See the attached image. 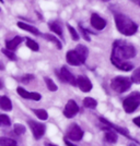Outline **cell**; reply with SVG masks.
Here are the masks:
<instances>
[{"label": "cell", "instance_id": "cb8c5ba5", "mask_svg": "<svg viewBox=\"0 0 140 146\" xmlns=\"http://www.w3.org/2000/svg\"><path fill=\"white\" fill-rule=\"evenodd\" d=\"M44 81H45V83H46V85H47V88H48L50 92H56L57 91V85L55 84V82L53 81V80L50 79V78H47V76H45L44 78Z\"/></svg>", "mask_w": 140, "mask_h": 146}, {"label": "cell", "instance_id": "74e56055", "mask_svg": "<svg viewBox=\"0 0 140 146\" xmlns=\"http://www.w3.org/2000/svg\"><path fill=\"white\" fill-rule=\"evenodd\" d=\"M2 69H3V66H2L1 63H0V70H2Z\"/></svg>", "mask_w": 140, "mask_h": 146}, {"label": "cell", "instance_id": "4dcf8cb0", "mask_svg": "<svg viewBox=\"0 0 140 146\" xmlns=\"http://www.w3.org/2000/svg\"><path fill=\"white\" fill-rule=\"evenodd\" d=\"M79 30H80V33H81L82 37H83V39H85L86 42H90V40H91V38H90V36H89V34H88L86 30H84V29L82 27V25H81V24L79 25Z\"/></svg>", "mask_w": 140, "mask_h": 146}, {"label": "cell", "instance_id": "ab89813d", "mask_svg": "<svg viewBox=\"0 0 140 146\" xmlns=\"http://www.w3.org/2000/svg\"><path fill=\"white\" fill-rule=\"evenodd\" d=\"M0 2H3V0H0Z\"/></svg>", "mask_w": 140, "mask_h": 146}, {"label": "cell", "instance_id": "ba28073f", "mask_svg": "<svg viewBox=\"0 0 140 146\" xmlns=\"http://www.w3.org/2000/svg\"><path fill=\"white\" fill-rule=\"evenodd\" d=\"M78 112H79V106L77 105V103L73 99L68 100V103L65 106V109H64V116L68 118V119H71Z\"/></svg>", "mask_w": 140, "mask_h": 146}, {"label": "cell", "instance_id": "f546056e", "mask_svg": "<svg viewBox=\"0 0 140 146\" xmlns=\"http://www.w3.org/2000/svg\"><path fill=\"white\" fill-rule=\"evenodd\" d=\"M67 26H68V31H69V33H70V35H71V38H72L73 40H79L80 36H79V34L77 33V31L74 30L71 25L68 24Z\"/></svg>", "mask_w": 140, "mask_h": 146}, {"label": "cell", "instance_id": "7402d4cb", "mask_svg": "<svg viewBox=\"0 0 140 146\" xmlns=\"http://www.w3.org/2000/svg\"><path fill=\"white\" fill-rule=\"evenodd\" d=\"M0 146H18L17 142L10 137L1 136L0 137Z\"/></svg>", "mask_w": 140, "mask_h": 146}, {"label": "cell", "instance_id": "d6a6232c", "mask_svg": "<svg viewBox=\"0 0 140 146\" xmlns=\"http://www.w3.org/2000/svg\"><path fill=\"white\" fill-rule=\"evenodd\" d=\"M133 122H134L135 124L137 125V127H139L140 128V116L139 117H136L134 120H133Z\"/></svg>", "mask_w": 140, "mask_h": 146}, {"label": "cell", "instance_id": "6da1fadb", "mask_svg": "<svg viewBox=\"0 0 140 146\" xmlns=\"http://www.w3.org/2000/svg\"><path fill=\"white\" fill-rule=\"evenodd\" d=\"M135 56H136V49L131 44L122 39L114 42L112 55H111V61L117 69L126 72L133 70L134 66L129 63L127 60L134 58Z\"/></svg>", "mask_w": 140, "mask_h": 146}, {"label": "cell", "instance_id": "1f68e13d", "mask_svg": "<svg viewBox=\"0 0 140 146\" xmlns=\"http://www.w3.org/2000/svg\"><path fill=\"white\" fill-rule=\"evenodd\" d=\"M33 79H34V75H32V74H25V75H23V76L21 78V82L24 83V84H27V83H30Z\"/></svg>", "mask_w": 140, "mask_h": 146}, {"label": "cell", "instance_id": "60d3db41", "mask_svg": "<svg viewBox=\"0 0 140 146\" xmlns=\"http://www.w3.org/2000/svg\"><path fill=\"white\" fill-rule=\"evenodd\" d=\"M103 1H109V0H103Z\"/></svg>", "mask_w": 140, "mask_h": 146}, {"label": "cell", "instance_id": "f1b7e54d", "mask_svg": "<svg viewBox=\"0 0 140 146\" xmlns=\"http://www.w3.org/2000/svg\"><path fill=\"white\" fill-rule=\"evenodd\" d=\"M13 129H14V133L17 134V135H21V134L25 133V127L22 125V124H20V123H15Z\"/></svg>", "mask_w": 140, "mask_h": 146}, {"label": "cell", "instance_id": "30bf717a", "mask_svg": "<svg viewBox=\"0 0 140 146\" xmlns=\"http://www.w3.org/2000/svg\"><path fill=\"white\" fill-rule=\"evenodd\" d=\"M90 23L93 29L98 31H102L106 26V21L103 18H101L98 13H92L90 18Z\"/></svg>", "mask_w": 140, "mask_h": 146}, {"label": "cell", "instance_id": "8992f818", "mask_svg": "<svg viewBox=\"0 0 140 146\" xmlns=\"http://www.w3.org/2000/svg\"><path fill=\"white\" fill-rule=\"evenodd\" d=\"M83 131H82V129L80 128L78 124H76V123H72L67 130V137L69 140L71 141H76V142H79V141L82 140V137H83Z\"/></svg>", "mask_w": 140, "mask_h": 146}, {"label": "cell", "instance_id": "8fae6325", "mask_svg": "<svg viewBox=\"0 0 140 146\" xmlns=\"http://www.w3.org/2000/svg\"><path fill=\"white\" fill-rule=\"evenodd\" d=\"M77 86L80 88V91H82L83 93H88L92 90L91 81L84 75H79L77 78Z\"/></svg>", "mask_w": 140, "mask_h": 146}, {"label": "cell", "instance_id": "2e32d148", "mask_svg": "<svg viewBox=\"0 0 140 146\" xmlns=\"http://www.w3.org/2000/svg\"><path fill=\"white\" fill-rule=\"evenodd\" d=\"M104 139L107 143L110 144H114L117 142V134L114 130H112L110 128H105V135H104Z\"/></svg>", "mask_w": 140, "mask_h": 146}, {"label": "cell", "instance_id": "d6986e66", "mask_svg": "<svg viewBox=\"0 0 140 146\" xmlns=\"http://www.w3.org/2000/svg\"><path fill=\"white\" fill-rule=\"evenodd\" d=\"M48 26L50 31L52 32H54L56 35H58V36L62 37V27L60 26V24L58 23V22H49L48 23Z\"/></svg>", "mask_w": 140, "mask_h": 146}, {"label": "cell", "instance_id": "836d02e7", "mask_svg": "<svg viewBox=\"0 0 140 146\" xmlns=\"http://www.w3.org/2000/svg\"><path fill=\"white\" fill-rule=\"evenodd\" d=\"M65 144L67 146H77V145H74L73 143H71V142L68 140V139H66V137H65Z\"/></svg>", "mask_w": 140, "mask_h": 146}, {"label": "cell", "instance_id": "4fadbf2b", "mask_svg": "<svg viewBox=\"0 0 140 146\" xmlns=\"http://www.w3.org/2000/svg\"><path fill=\"white\" fill-rule=\"evenodd\" d=\"M66 60H67V62L70 66H76V67H78V66H81V64H82V61L80 60L79 56L77 55V52H76L74 50H69V51H68L67 55H66Z\"/></svg>", "mask_w": 140, "mask_h": 146}, {"label": "cell", "instance_id": "44dd1931", "mask_svg": "<svg viewBox=\"0 0 140 146\" xmlns=\"http://www.w3.org/2000/svg\"><path fill=\"white\" fill-rule=\"evenodd\" d=\"M41 36H43L45 39H47V40H49V42H53L58 49H61V47H62V46H61L60 40H59L55 35H50V34H43V35H41Z\"/></svg>", "mask_w": 140, "mask_h": 146}, {"label": "cell", "instance_id": "d590c367", "mask_svg": "<svg viewBox=\"0 0 140 146\" xmlns=\"http://www.w3.org/2000/svg\"><path fill=\"white\" fill-rule=\"evenodd\" d=\"M3 88V82L0 80V90H2Z\"/></svg>", "mask_w": 140, "mask_h": 146}, {"label": "cell", "instance_id": "83f0119b", "mask_svg": "<svg viewBox=\"0 0 140 146\" xmlns=\"http://www.w3.org/2000/svg\"><path fill=\"white\" fill-rule=\"evenodd\" d=\"M1 52H2L5 56H7L10 60H12V61L17 60V56L14 55V52H13L12 50H9V49H7V48L6 49L3 48V49H1Z\"/></svg>", "mask_w": 140, "mask_h": 146}, {"label": "cell", "instance_id": "484cf974", "mask_svg": "<svg viewBox=\"0 0 140 146\" xmlns=\"http://www.w3.org/2000/svg\"><path fill=\"white\" fill-rule=\"evenodd\" d=\"M9 125H11L10 118L5 113H0V127H9Z\"/></svg>", "mask_w": 140, "mask_h": 146}, {"label": "cell", "instance_id": "d4e9b609", "mask_svg": "<svg viewBox=\"0 0 140 146\" xmlns=\"http://www.w3.org/2000/svg\"><path fill=\"white\" fill-rule=\"evenodd\" d=\"M26 46H27L31 50H33V51H38V49H40L38 44H37L35 40L31 39L30 37H26Z\"/></svg>", "mask_w": 140, "mask_h": 146}, {"label": "cell", "instance_id": "5b68a950", "mask_svg": "<svg viewBox=\"0 0 140 146\" xmlns=\"http://www.w3.org/2000/svg\"><path fill=\"white\" fill-rule=\"evenodd\" d=\"M27 123H29V125H30L31 131H32L33 136H34L35 140H40L43 135L45 134V131H46L45 124L34 121V120H29Z\"/></svg>", "mask_w": 140, "mask_h": 146}, {"label": "cell", "instance_id": "277c9868", "mask_svg": "<svg viewBox=\"0 0 140 146\" xmlns=\"http://www.w3.org/2000/svg\"><path fill=\"white\" fill-rule=\"evenodd\" d=\"M131 80L126 76H116L111 82V87L117 93H125L131 87Z\"/></svg>", "mask_w": 140, "mask_h": 146}, {"label": "cell", "instance_id": "8d00e7d4", "mask_svg": "<svg viewBox=\"0 0 140 146\" xmlns=\"http://www.w3.org/2000/svg\"><path fill=\"white\" fill-rule=\"evenodd\" d=\"M46 146H57V145H54V144H50V143H47V144H46Z\"/></svg>", "mask_w": 140, "mask_h": 146}, {"label": "cell", "instance_id": "e0dca14e", "mask_svg": "<svg viewBox=\"0 0 140 146\" xmlns=\"http://www.w3.org/2000/svg\"><path fill=\"white\" fill-rule=\"evenodd\" d=\"M18 26L21 29V30H24L26 32H30L32 34H34V35H36V36H40L41 35V32L37 30L35 26H32L30 24H26L24 22H18Z\"/></svg>", "mask_w": 140, "mask_h": 146}, {"label": "cell", "instance_id": "ffe728a7", "mask_svg": "<svg viewBox=\"0 0 140 146\" xmlns=\"http://www.w3.org/2000/svg\"><path fill=\"white\" fill-rule=\"evenodd\" d=\"M83 106L85 108H89V109H95L98 106V102L92 97H85L83 99Z\"/></svg>", "mask_w": 140, "mask_h": 146}, {"label": "cell", "instance_id": "9a60e30c", "mask_svg": "<svg viewBox=\"0 0 140 146\" xmlns=\"http://www.w3.org/2000/svg\"><path fill=\"white\" fill-rule=\"evenodd\" d=\"M22 40H23V37H21V36L13 37L12 39L7 40L6 48L9 49V50H12V51H13V50H15V49L18 48V46L22 43Z\"/></svg>", "mask_w": 140, "mask_h": 146}, {"label": "cell", "instance_id": "603a6c76", "mask_svg": "<svg viewBox=\"0 0 140 146\" xmlns=\"http://www.w3.org/2000/svg\"><path fill=\"white\" fill-rule=\"evenodd\" d=\"M32 111L35 113V116L40 120H47V118H48V113L45 109H33Z\"/></svg>", "mask_w": 140, "mask_h": 146}, {"label": "cell", "instance_id": "5bb4252c", "mask_svg": "<svg viewBox=\"0 0 140 146\" xmlns=\"http://www.w3.org/2000/svg\"><path fill=\"white\" fill-rule=\"evenodd\" d=\"M74 51L77 52V55L79 56L80 60L82 61V63H84L86 58H88V55H89V49L85 47L84 45H78Z\"/></svg>", "mask_w": 140, "mask_h": 146}, {"label": "cell", "instance_id": "7c38bea8", "mask_svg": "<svg viewBox=\"0 0 140 146\" xmlns=\"http://www.w3.org/2000/svg\"><path fill=\"white\" fill-rule=\"evenodd\" d=\"M17 92L18 94L21 96V97L25 98V99H31V100H41L42 98V95L40 93H35V92H27L26 90L22 88V87H18L17 88Z\"/></svg>", "mask_w": 140, "mask_h": 146}, {"label": "cell", "instance_id": "7a4b0ae2", "mask_svg": "<svg viewBox=\"0 0 140 146\" xmlns=\"http://www.w3.org/2000/svg\"><path fill=\"white\" fill-rule=\"evenodd\" d=\"M114 20H115L116 29L118 30L119 33H122L123 35L131 36V35L136 34V32L138 31V25L125 14H121V13L115 14Z\"/></svg>", "mask_w": 140, "mask_h": 146}, {"label": "cell", "instance_id": "f35d334b", "mask_svg": "<svg viewBox=\"0 0 140 146\" xmlns=\"http://www.w3.org/2000/svg\"><path fill=\"white\" fill-rule=\"evenodd\" d=\"M129 146H136V145H135V144H130Z\"/></svg>", "mask_w": 140, "mask_h": 146}, {"label": "cell", "instance_id": "e575fe53", "mask_svg": "<svg viewBox=\"0 0 140 146\" xmlns=\"http://www.w3.org/2000/svg\"><path fill=\"white\" fill-rule=\"evenodd\" d=\"M131 2H134V3H136V5H138V6L140 7V0H130Z\"/></svg>", "mask_w": 140, "mask_h": 146}, {"label": "cell", "instance_id": "4316f807", "mask_svg": "<svg viewBox=\"0 0 140 146\" xmlns=\"http://www.w3.org/2000/svg\"><path fill=\"white\" fill-rule=\"evenodd\" d=\"M131 82L133 83H136V84H140V67L137 68L136 70H135L133 74H131Z\"/></svg>", "mask_w": 140, "mask_h": 146}, {"label": "cell", "instance_id": "3957f363", "mask_svg": "<svg viewBox=\"0 0 140 146\" xmlns=\"http://www.w3.org/2000/svg\"><path fill=\"white\" fill-rule=\"evenodd\" d=\"M140 105V93L134 92L123 102V108L127 113H133Z\"/></svg>", "mask_w": 140, "mask_h": 146}, {"label": "cell", "instance_id": "ac0fdd59", "mask_svg": "<svg viewBox=\"0 0 140 146\" xmlns=\"http://www.w3.org/2000/svg\"><path fill=\"white\" fill-rule=\"evenodd\" d=\"M0 109L5 111H11L12 110V103L7 96H0Z\"/></svg>", "mask_w": 140, "mask_h": 146}, {"label": "cell", "instance_id": "52a82bcc", "mask_svg": "<svg viewBox=\"0 0 140 146\" xmlns=\"http://www.w3.org/2000/svg\"><path fill=\"white\" fill-rule=\"evenodd\" d=\"M58 75L62 82H66V83H69L70 85L76 86L77 85V78L73 75L72 73L69 71V69L66 68L65 66L61 68L60 71L58 72Z\"/></svg>", "mask_w": 140, "mask_h": 146}, {"label": "cell", "instance_id": "9c48e42d", "mask_svg": "<svg viewBox=\"0 0 140 146\" xmlns=\"http://www.w3.org/2000/svg\"><path fill=\"white\" fill-rule=\"evenodd\" d=\"M100 122H101L102 124H104L105 127H107V128L114 130V131H115V132H117V133L122 134L123 136H126V137H128L129 140H133V139L129 136V133H128V131L126 130V129H124V128H122V127L116 125V124L112 123V122L109 121V120H106L105 118H100Z\"/></svg>", "mask_w": 140, "mask_h": 146}]
</instances>
